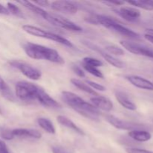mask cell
Masks as SVG:
<instances>
[{
    "instance_id": "f1b7e54d",
    "label": "cell",
    "mask_w": 153,
    "mask_h": 153,
    "mask_svg": "<svg viewBox=\"0 0 153 153\" xmlns=\"http://www.w3.org/2000/svg\"><path fill=\"white\" fill-rule=\"evenodd\" d=\"M86 83L89 87H91L93 90H97L100 91H105V88L103 85H100V84L97 83L95 82H92V81H86Z\"/></svg>"
},
{
    "instance_id": "7a4b0ae2",
    "label": "cell",
    "mask_w": 153,
    "mask_h": 153,
    "mask_svg": "<svg viewBox=\"0 0 153 153\" xmlns=\"http://www.w3.org/2000/svg\"><path fill=\"white\" fill-rule=\"evenodd\" d=\"M61 97L67 105L84 117L94 121H98L100 119V110L74 93L63 91Z\"/></svg>"
},
{
    "instance_id": "30bf717a",
    "label": "cell",
    "mask_w": 153,
    "mask_h": 153,
    "mask_svg": "<svg viewBox=\"0 0 153 153\" xmlns=\"http://www.w3.org/2000/svg\"><path fill=\"white\" fill-rule=\"evenodd\" d=\"M82 43H83L85 46H86L88 48H89V49H92V50L95 51V52H99V53L102 55V57L109 64H111V65L113 66V67L119 69H122L125 67V64H124L121 60L118 59V58L114 57L113 55L107 53V52H105L104 50L100 49L98 46L94 44V43H92L91 42L87 41V40H83V41H82Z\"/></svg>"
},
{
    "instance_id": "d590c367",
    "label": "cell",
    "mask_w": 153,
    "mask_h": 153,
    "mask_svg": "<svg viewBox=\"0 0 153 153\" xmlns=\"http://www.w3.org/2000/svg\"><path fill=\"white\" fill-rule=\"evenodd\" d=\"M34 4H37V6H42V7H47L49 5V2L46 0H40V1H35Z\"/></svg>"
},
{
    "instance_id": "7c38bea8",
    "label": "cell",
    "mask_w": 153,
    "mask_h": 153,
    "mask_svg": "<svg viewBox=\"0 0 153 153\" xmlns=\"http://www.w3.org/2000/svg\"><path fill=\"white\" fill-rule=\"evenodd\" d=\"M51 7L58 12L74 14L78 11V7L74 2L70 1H55L51 3Z\"/></svg>"
},
{
    "instance_id": "5b68a950",
    "label": "cell",
    "mask_w": 153,
    "mask_h": 153,
    "mask_svg": "<svg viewBox=\"0 0 153 153\" xmlns=\"http://www.w3.org/2000/svg\"><path fill=\"white\" fill-rule=\"evenodd\" d=\"M22 28L23 29V31H25L28 34L36 36V37H42V38L48 39V40H53V41L57 42L58 43H61V44L67 46V47H73V44L70 40H67L65 37H63L62 36H60L58 34H55V33L46 31L45 30L42 29V28H40L37 26H34V25H22Z\"/></svg>"
},
{
    "instance_id": "9c48e42d",
    "label": "cell",
    "mask_w": 153,
    "mask_h": 153,
    "mask_svg": "<svg viewBox=\"0 0 153 153\" xmlns=\"http://www.w3.org/2000/svg\"><path fill=\"white\" fill-rule=\"evenodd\" d=\"M105 120L112 126L120 130H127V131H133V130L142 129L144 127L141 124L121 120L114 115H106Z\"/></svg>"
},
{
    "instance_id": "836d02e7",
    "label": "cell",
    "mask_w": 153,
    "mask_h": 153,
    "mask_svg": "<svg viewBox=\"0 0 153 153\" xmlns=\"http://www.w3.org/2000/svg\"><path fill=\"white\" fill-rule=\"evenodd\" d=\"M0 153H10L6 143L1 140H0Z\"/></svg>"
},
{
    "instance_id": "ac0fdd59",
    "label": "cell",
    "mask_w": 153,
    "mask_h": 153,
    "mask_svg": "<svg viewBox=\"0 0 153 153\" xmlns=\"http://www.w3.org/2000/svg\"><path fill=\"white\" fill-rule=\"evenodd\" d=\"M128 136L133 140L138 142H146L150 140L152 137V135L149 131L143 129L133 130V131H128Z\"/></svg>"
},
{
    "instance_id": "e0dca14e",
    "label": "cell",
    "mask_w": 153,
    "mask_h": 153,
    "mask_svg": "<svg viewBox=\"0 0 153 153\" xmlns=\"http://www.w3.org/2000/svg\"><path fill=\"white\" fill-rule=\"evenodd\" d=\"M57 120L59 123L61 125H62L63 126L67 127V128H70V129L73 130L75 132L78 133L80 135H85V133L84 132V131L82 129H81L78 126H76V124H75L70 118L67 117L65 116H63V115H59V116L57 117Z\"/></svg>"
},
{
    "instance_id": "d6986e66",
    "label": "cell",
    "mask_w": 153,
    "mask_h": 153,
    "mask_svg": "<svg viewBox=\"0 0 153 153\" xmlns=\"http://www.w3.org/2000/svg\"><path fill=\"white\" fill-rule=\"evenodd\" d=\"M17 2L19 3V4H22V6H24L25 8L28 9L29 10L32 11L33 13H37V14L40 15V16H42L43 18L44 17L45 15H46V13H47L46 10H43V9H42L40 7H38V6L36 5L35 4H34V3L31 2V1L22 0V1H17Z\"/></svg>"
},
{
    "instance_id": "74e56055",
    "label": "cell",
    "mask_w": 153,
    "mask_h": 153,
    "mask_svg": "<svg viewBox=\"0 0 153 153\" xmlns=\"http://www.w3.org/2000/svg\"><path fill=\"white\" fill-rule=\"evenodd\" d=\"M152 83H153V82H152Z\"/></svg>"
},
{
    "instance_id": "7402d4cb",
    "label": "cell",
    "mask_w": 153,
    "mask_h": 153,
    "mask_svg": "<svg viewBox=\"0 0 153 153\" xmlns=\"http://www.w3.org/2000/svg\"><path fill=\"white\" fill-rule=\"evenodd\" d=\"M37 123L40 128L49 134H55V128L53 123L49 119L45 117H40L37 119Z\"/></svg>"
},
{
    "instance_id": "8992f818",
    "label": "cell",
    "mask_w": 153,
    "mask_h": 153,
    "mask_svg": "<svg viewBox=\"0 0 153 153\" xmlns=\"http://www.w3.org/2000/svg\"><path fill=\"white\" fill-rule=\"evenodd\" d=\"M43 19H46L47 22H50L52 25L55 26L60 27L61 28H64L66 30L72 31H82V28L76 24L75 22L60 16V15L54 14V13H46Z\"/></svg>"
},
{
    "instance_id": "d4e9b609",
    "label": "cell",
    "mask_w": 153,
    "mask_h": 153,
    "mask_svg": "<svg viewBox=\"0 0 153 153\" xmlns=\"http://www.w3.org/2000/svg\"><path fill=\"white\" fill-rule=\"evenodd\" d=\"M82 67L83 68L86 70L87 72H88L89 73H91L93 76H96L97 78H100V79H103L104 78V76H103L102 73L99 70L98 68L94 67H91V66L85 65V64H82Z\"/></svg>"
},
{
    "instance_id": "44dd1931",
    "label": "cell",
    "mask_w": 153,
    "mask_h": 153,
    "mask_svg": "<svg viewBox=\"0 0 153 153\" xmlns=\"http://www.w3.org/2000/svg\"><path fill=\"white\" fill-rule=\"evenodd\" d=\"M0 93L2 95V97H4L6 100H9L10 102L14 100L13 93L10 91L7 84L4 82V80L1 78V76H0Z\"/></svg>"
},
{
    "instance_id": "8d00e7d4",
    "label": "cell",
    "mask_w": 153,
    "mask_h": 153,
    "mask_svg": "<svg viewBox=\"0 0 153 153\" xmlns=\"http://www.w3.org/2000/svg\"><path fill=\"white\" fill-rule=\"evenodd\" d=\"M0 13H1V14H4V15L10 14V13H9L7 7H4V6L2 5L1 4H0Z\"/></svg>"
},
{
    "instance_id": "52a82bcc",
    "label": "cell",
    "mask_w": 153,
    "mask_h": 153,
    "mask_svg": "<svg viewBox=\"0 0 153 153\" xmlns=\"http://www.w3.org/2000/svg\"><path fill=\"white\" fill-rule=\"evenodd\" d=\"M120 43L131 53L153 58V48L152 47L129 40H121Z\"/></svg>"
},
{
    "instance_id": "cb8c5ba5",
    "label": "cell",
    "mask_w": 153,
    "mask_h": 153,
    "mask_svg": "<svg viewBox=\"0 0 153 153\" xmlns=\"http://www.w3.org/2000/svg\"><path fill=\"white\" fill-rule=\"evenodd\" d=\"M82 64H85V65L91 66V67H97V68L99 67L103 66V63L100 60H98L94 58H91V57H85V58H84Z\"/></svg>"
},
{
    "instance_id": "d6a6232c",
    "label": "cell",
    "mask_w": 153,
    "mask_h": 153,
    "mask_svg": "<svg viewBox=\"0 0 153 153\" xmlns=\"http://www.w3.org/2000/svg\"><path fill=\"white\" fill-rule=\"evenodd\" d=\"M144 37L148 41L151 42L153 44V29H152V28L146 29V34H145Z\"/></svg>"
},
{
    "instance_id": "603a6c76",
    "label": "cell",
    "mask_w": 153,
    "mask_h": 153,
    "mask_svg": "<svg viewBox=\"0 0 153 153\" xmlns=\"http://www.w3.org/2000/svg\"><path fill=\"white\" fill-rule=\"evenodd\" d=\"M130 4L146 10H153V1H146V0H133L128 1Z\"/></svg>"
},
{
    "instance_id": "83f0119b",
    "label": "cell",
    "mask_w": 153,
    "mask_h": 153,
    "mask_svg": "<svg viewBox=\"0 0 153 153\" xmlns=\"http://www.w3.org/2000/svg\"><path fill=\"white\" fill-rule=\"evenodd\" d=\"M0 135L4 140H10L14 138L12 134V130L7 129V128H1L0 131Z\"/></svg>"
},
{
    "instance_id": "4fadbf2b",
    "label": "cell",
    "mask_w": 153,
    "mask_h": 153,
    "mask_svg": "<svg viewBox=\"0 0 153 153\" xmlns=\"http://www.w3.org/2000/svg\"><path fill=\"white\" fill-rule=\"evenodd\" d=\"M126 79L128 82L131 84L133 86L137 88L143 90H148V91H153V83L150 81L140 77L138 76H134V75H129V76H125Z\"/></svg>"
},
{
    "instance_id": "2e32d148",
    "label": "cell",
    "mask_w": 153,
    "mask_h": 153,
    "mask_svg": "<svg viewBox=\"0 0 153 153\" xmlns=\"http://www.w3.org/2000/svg\"><path fill=\"white\" fill-rule=\"evenodd\" d=\"M115 97L116 100H117L118 102L121 105L123 108L128 109L130 111H134L137 109V106L136 105L128 98V96L122 91H115Z\"/></svg>"
},
{
    "instance_id": "9a60e30c",
    "label": "cell",
    "mask_w": 153,
    "mask_h": 153,
    "mask_svg": "<svg viewBox=\"0 0 153 153\" xmlns=\"http://www.w3.org/2000/svg\"><path fill=\"white\" fill-rule=\"evenodd\" d=\"M12 134L13 137H22V138L40 139L41 134L39 131L28 128H15L12 130Z\"/></svg>"
},
{
    "instance_id": "1f68e13d",
    "label": "cell",
    "mask_w": 153,
    "mask_h": 153,
    "mask_svg": "<svg viewBox=\"0 0 153 153\" xmlns=\"http://www.w3.org/2000/svg\"><path fill=\"white\" fill-rule=\"evenodd\" d=\"M126 152L127 153H153V152H151V151L137 149V148H128L126 149Z\"/></svg>"
},
{
    "instance_id": "ba28073f",
    "label": "cell",
    "mask_w": 153,
    "mask_h": 153,
    "mask_svg": "<svg viewBox=\"0 0 153 153\" xmlns=\"http://www.w3.org/2000/svg\"><path fill=\"white\" fill-rule=\"evenodd\" d=\"M10 65L14 68L17 69L25 76L31 80H38L40 79L42 74L40 70L31 64L21 61H12L10 62Z\"/></svg>"
},
{
    "instance_id": "4316f807",
    "label": "cell",
    "mask_w": 153,
    "mask_h": 153,
    "mask_svg": "<svg viewBox=\"0 0 153 153\" xmlns=\"http://www.w3.org/2000/svg\"><path fill=\"white\" fill-rule=\"evenodd\" d=\"M7 8L10 13H12V14L18 16V17H23V14H22V13L21 12L20 9H19L16 4H13V3L11 2H7Z\"/></svg>"
},
{
    "instance_id": "5bb4252c",
    "label": "cell",
    "mask_w": 153,
    "mask_h": 153,
    "mask_svg": "<svg viewBox=\"0 0 153 153\" xmlns=\"http://www.w3.org/2000/svg\"><path fill=\"white\" fill-rule=\"evenodd\" d=\"M91 104L95 106L97 109H100L104 111L109 112L113 109V102L108 98L105 97H101V96L94 97L91 98Z\"/></svg>"
},
{
    "instance_id": "ffe728a7",
    "label": "cell",
    "mask_w": 153,
    "mask_h": 153,
    "mask_svg": "<svg viewBox=\"0 0 153 153\" xmlns=\"http://www.w3.org/2000/svg\"><path fill=\"white\" fill-rule=\"evenodd\" d=\"M70 82H71V83L73 84L75 87H76L77 88H79V89L81 90V91L87 93V94H91V95H94V96H95V97L99 96L98 94H97V93L94 90H93L91 87H89L88 85H86L85 83H84L83 82H82V81L79 80V79H72L71 80H70Z\"/></svg>"
},
{
    "instance_id": "e575fe53",
    "label": "cell",
    "mask_w": 153,
    "mask_h": 153,
    "mask_svg": "<svg viewBox=\"0 0 153 153\" xmlns=\"http://www.w3.org/2000/svg\"><path fill=\"white\" fill-rule=\"evenodd\" d=\"M105 4H110L111 5H116V6H121L124 4V1H103Z\"/></svg>"
},
{
    "instance_id": "277c9868",
    "label": "cell",
    "mask_w": 153,
    "mask_h": 153,
    "mask_svg": "<svg viewBox=\"0 0 153 153\" xmlns=\"http://www.w3.org/2000/svg\"><path fill=\"white\" fill-rule=\"evenodd\" d=\"M96 18H97L98 25H102L105 28L113 30L115 32L118 33L120 34H122L123 36H126V37H129V38H140V35L137 33L134 32L132 30L124 26L123 25L117 22L116 19H113V18L110 17V16H105V15L96 14Z\"/></svg>"
},
{
    "instance_id": "f546056e",
    "label": "cell",
    "mask_w": 153,
    "mask_h": 153,
    "mask_svg": "<svg viewBox=\"0 0 153 153\" xmlns=\"http://www.w3.org/2000/svg\"><path fill=\"white\" fill-rule=\"evenodd\" d=\"M72 70H73V72H74V73H76L78 76H79V77H81V78L85 77V71H84V70H82L80 67H79V66L73 65V67H72Z\"/></svg>"
},
{
    "instance_id": "3957f363",
    "label": "cell",
    "mask_w": 153,
    "mask_h": 153,
    "mask_svg": "<svg viewBox=\"0 0 153 153\" xmlns=\"http://www.w3.org/2000/svg\"><path fill=\"white\" fill-rule=\"evenodd\" d=\"M22 49L25 54L33 59L46 60L58 64H64L65 63L58 51L43 45L26 42L22 44Z\"/></svg>"
},
{
    "instance_id": "484cf974",
    "label": "cell",
    "mask_w": 153,
    "mask_h": 153,
    "mask_svg": "<svg viewBox=\"0 0 153 153\" xmlns=\"http://www.w3.org/2000/svg\"><path fill=\"white\" fill-rule=\"evenodd\" d=\"M105 50L108 53L115 55H123L124 50L122 48L116 46V45H109L105 47Z\"/></svg>"
},
{
    "instance_id": "6da1fadb",
    "label": "cell",
    "mask_w": 153,
    "mask_h": 153,
    "mask_svg": "<svg viewBox=\"0 0 153 153\" xmlns=\"http://www.w3.org/2000/svg\"><path fill=\"white\" fill-rule=\"evenodd\" d=\"M15 94L16 97L24 102L37 101L44 107L51 108H61V105L51 97L43 88L26 81H20L16 84Z\"/></svg>"
},
{
    "instance_id": "4dcf8cb0",
    "label": "cell",
    "mask_w": 153,
    "mask_h": 153,
    "mask_svg": "<svg viewBox=\"0 0 153 153\" xmlns=\"http://www.w3.org/2000/svg\"><path fill=\"white\" fill-rule=\"evenodd\" d=\"M52 151L53 153H70L68 149H65L61 146H58V145L52 146Z\"/></svg>"
},
{
    "instance_id": "8fae6325",
    "label": "cell",
    "mask_w": 153,
    "mask_h": 153,
    "mask_svg": "<svg viewBox=\"0 0 153 153\" xmlns=\"http://www.w3.org/2000/svg\"><path fill=\"white\" fill-rule=\"evenodd\" d=\"M114 11L120 16L128 22H134L140 16V12L138 9L132 7H122L113 9Z\"/></svg>"
}]
</instances>
